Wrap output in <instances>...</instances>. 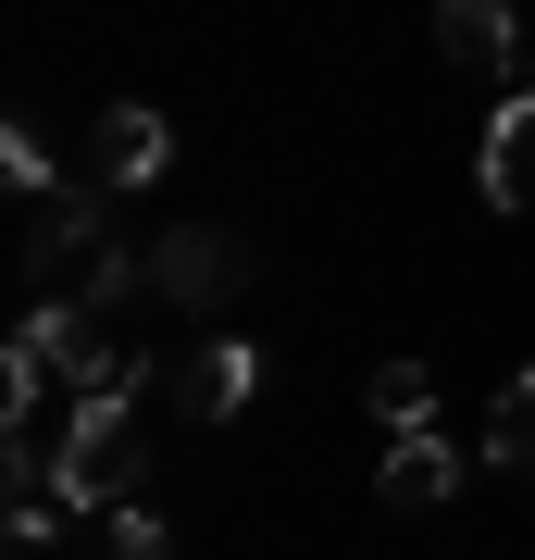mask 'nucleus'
I'll list each match as a JSON object with an SVG mask.
<instances>
[{"mask_svg":"<svg viewBox=\"0 0 535 560\" xmlns=\"http://www.w3.org/2000/svg\"><path fill=\"white\" fill-rule=\"evenodd\" d=\"M437 50H449V75H474V88H523V50H511V13H498V0H437Z\"/></svg>","mask_w":535,"mask_h":560,"instance_id":"obj_3","label":"nucleus"},{"mask_svg":"<svg viewBox=\"0 0 535 560\" xmlns=\"http://www.w3.org/2000/svg\"><path fill=\"white\" fill-rule=\"evenodd\" d=\"M449 486H461V448L437 436V423H411V436H386V474H374V499H386V511H437Z\"/></svg>","mask_w":535,"mask_h":560,"instance_id":"obj_5","label":"nucleus"},{"mask_svg":"<svg viewBox=\"0 0 535 560\" xmlns=\"http://www.w3.org/2000/svg\"><path fill=\"white\" fill-rule=\"evenodd\" d=\"M486 460H498V474H535V374L498 386V411H486Z\"/></svg>","mask_w":535,"mask_h":560,"instance_id":"obj_7","label":"nucleus"},{"mask_svg":"<svg viewBox=\"0 0 535 560\" xmlns=\"http://www.w3.org/2000/svg\"><path fill=\"white\" fill-rule=\"evenodd\" d=\"M374 423H386V436L437 423V374H423V361H386V374H374Z\"/></svg>","mask_w":535,"mask_h":560,"instance_id":"obj_8","label":"nucleus"},{"mask_svg":"<svg viewBox=\"0 0 535 560\" xmlns=\"http://www.w3.org/2000/svg\"><path fill=\"white\" fill-rule=\"evenodd\" d=\"M88 162H100V200H113V187H150L162 162H175V125H162L150 101H113L88 125Z\"/></svg>","mask_w":535,"mask_h":560,"instance_id":"obj_2","label":"nucleus"},{"mask_svg":"<svg viewBox=\"0 0 535 560\" xmlns=\"http://www.w3.org/2000/svg\"><path fill=\"white\" fill-rule=\"evenodd\" d=\"M249 374H261V361H249L237 337H212V349H199L187 374H175V411H187V423H237V399H249Z\"/></svg>","mask_w":535,"mask_h":560,"instance_id":"obj_6","label":"nucleus"},{"mask_svg":"<svg viewBox=\"0 0 535 560\" xmlns=\"http://www.w3.org/2000/svg\"><path fill=\"white\" fill-rule=\"evenodd\" d=\"M100 560H175V536H162V523L125 499V511H100Z\"/></svg>","mask_w":535,"mask_h":560,"instance_id":"obj_10","label":"nucleus"},{"mask_svg":"<svg viewBox=\"0 0 535 560\" xmlns=\"http://www.w3.org/2000/svg\"><path fill=\"white\" fill-rule=\"evenodd\" d=\"M224 275H237V237H212V224H175V237H150V287L162 300H224Z\"/></svg>","mask_w":535,"mask_h":560,"instance_id":"obj_4","label":"nucleus"},{"mask_svg":"<svg viewBox=\"0 0 535 560\" xmlns=\"http://www.w3.org/2000/svg\"><path fill=\"white\" fill-rule=\"evenodd\" d=\"M50 486H62V511H125V486H138V399H75V423L50 448Z\"/></svg>","mask_w":535,"mask_h":560,"instance_id":"obj_1","label":"nucleus"},{"mask_svg":"<svg viewBox=\"0 0 535 560\" xmlns=\"http://www.w3.org/2000/svg\"><path fill=\"white\" fill-rule=\"evenodd\" d=\"M0 187H13V200H62V175H50L38 125H13V138H0Z\"/></svg>","mask_w":535,"mask_h":560,"instance_id":"obj_9","label":"nucleus"}]
</instances>
